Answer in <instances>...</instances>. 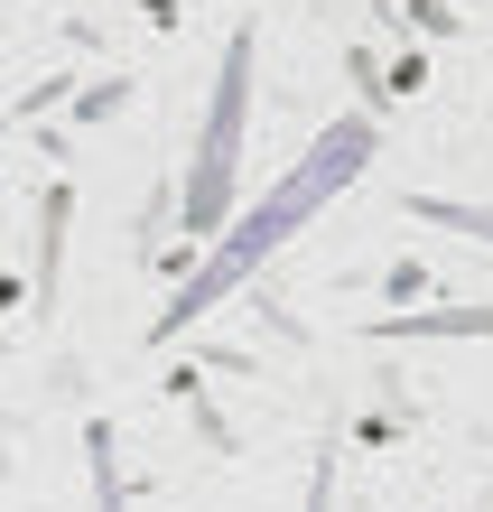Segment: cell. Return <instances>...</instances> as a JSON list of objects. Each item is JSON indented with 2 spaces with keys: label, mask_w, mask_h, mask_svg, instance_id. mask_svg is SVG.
<instances>
[{
  "label": "cell",
  "mask_w": 493,
  "mask_h": 512,
  "mask_svg": "<svg viewBox=\"0 0 493 512\" xmlns=\"http://www.w3.org/2000/svg\"><path fill=\"white\" fill-rule=\"evenodd\" d=\"M410 215H428V224H456V233H484V243H493V215H475V205H447V196H419Z\"/></svg>",
  "instance_id": "obj_4"
},
{
  "label": "cell",
  "mask_w": 493,
  "mask_h": 512,
  "mask_svg": "<svg viewBox=\"0 0 493 512\" xmlns=\"http://www.w3.org/2000/svg\"><path fill=\"white\" fill-rule=\"evenodd\" d=\"M373 149H382V131L363 122V112H345V122H326V131H317V149H307V159H298V168L280 177V187H270V196L252 205V215H242V224L224 233V243L205 252V270H196V280H187V289L168 298V317L149 326V336L168 345L177 326H196L205 308H224V298H233L242 280H252V270H261L270 252H280V243H289V233H298L307 215H317L326 196H345V187H354V177H363V159H373Z\"/></svg>",
  "instance_id": "obj_1"
},
{
  "label": "cell",
  "mask_w": 493,
  "mask_h": 512,
  "mask_svg": "<svg viewBox=\"0 0 493 512\" xmlns=\"http://www.w3.org/2000/svg\"><path fill=\"white\" fill-rule=\"evenodd\" d=\"M373 336L382 345H410V336H493V308H419V317H382Z\"/></svg>",
  "instance_id": "obj_3"
},
{
  "label": "cell",
  "mask_w": 493,
  "mask_h": 512,
  "mask_svg": "<svg viewBox=\"0 0 493 512\" xmlns=\"http://www.w3.org/2000/svg\"><path fill=\"white\" fill-rule=\"evenodd\" d=\"M242 122H252V28L224 38V75H214L196 177H187V233H224V205H233V177H242Z\"/></svg>",
  "instance_id": "obj_2"
}]
</instances>
